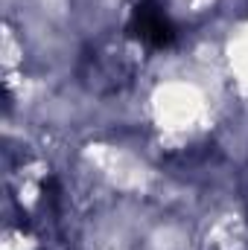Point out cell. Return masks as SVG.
I'll use <instances>...</instances> for the list:
<instances>
[{"label":"cell","instance_id":"1","mask_svg":"<svg viewBox=\"0 0 248 250\" xmlns=\"http://www.w3.org/2000/svg\"><path fill=\"white\" fill-rule=\"evenodd\" d=\"M131 29L152 47H170L175 41V29L170 23V18L164 15V9H158L155 3H143L134 9V21Z\"/></svg>","mask_w":248,"mask_h":250}]
</instances>
